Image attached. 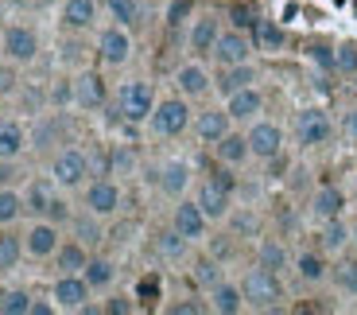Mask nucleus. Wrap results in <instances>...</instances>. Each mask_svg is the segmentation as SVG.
Segmentation results:
<instances>
[{
  "label": "nucleus",
  "mask_w": 357,
  "mask_h": 315,
  "mask_svg": "<svg viewBox=\"0 0 357 315\" xmlns=\"http://www.w3.org/2000/svg\"><path fill=\"white\" fill-rule=\"evenodd\" d=\"M47 175L59 191H82L93 175V156L86 152L82 145L66 140L63 148H54L51 152V163H47Z\"/></svg>",
  "instance_id": "obj_1"
},
{
  "label": "nucleus",
  "mask_w": 357,
  "mask_h": 315,
  "mask_svg": "<svg viewBox=\"0 0 357 315\" xmlns=\"http://www.w3.org/2000/svg\"><path fill=\"white\" fill-rule=\"evenodd\" d=\"M190 117H195L190 101L183 94H171V98H155V109L152 117L144 121V129H148L152 140H178L190 129Z\"/></svg>",
  "instance_id": "obj_2"
},
{
  "label": "nucleus",
  "mask_w": 357,
  "mask_h": 315,
  "mask_svg": "<svg viewBox=\"0 0 357 315\" xmlns=\"http://www.w3.org/2000/svg\"><path fill=\"white\" fill-rule=\"evenodd\" d=\"M155 109V90L148 78H125L113 94V113L125 125H144Z\"/></svg>",
  "instance_id": "obj_3"
},
{
  "label": "nucleus",
  "mask_w": 357,
  "mask_h": 315,
  "mask_svg": "<svg viewBox=\"0 0 357 315\" xmlns=\"http://www.w3.org/2000/svg\"><path fill=\"white\" fill-rule=\"evenodd\" d=\"M237 284H241V296H245V312H280V304H284L280 272H268L260 265H252Z\"/></svg>",
  "instance_id": "obj_4"
},
{
  "label": "nucleus",
  "mask_w": 357,
  "mask_h": 315,
  "mask_svg": "<svg viewBox=\"0 0 357 315\" xmlns=\"http://www.w3.org/2000/svg\"><path fill=\"white\" fill-rule=\"evenodd\" d=\"M291 136H295V145L307 148V152L311 148H326L338 136V121L331 117L326 105H303L291 121Z\"/></svg>",
  "instance_id": "obj_5"
},
{
  "label": "nucleus",
  "mask_w": 357,
  "mask_h": 315,
  "mask_svg": "<svg viewBox=\"0 0 357 315\" xmlns=\"http://www.w3.org/2000/svg\"><path fill=\"white\" fill-rule=\"evenodd\" d=\"M125 207V191H121V180L113 175H89V183L82 187V210L98 214L101 222H113Z\"/></svg>",
  "instance_id": "obj_6"
},
{
  "label": "nucleus",
  "mask_w": 357,
  "mask_h": 315,
  "mask_svg": "<svg viewBox=\"0 0 357 315\" xmlns=\"http://www.w3.org/2000/svg\"><path fill=\"white\" fill-rule=\"evenodd\" d=\"M245 140H249V156L257 163H272L284 156V145H287V133L284 125H276V121L268 117H257L245 125Z\"/></svg>",
  "instance_id": "obj_7"
},
{
  "label": "nucleus",
  "mask_w": 357,
  "mask_h": 315,
  "mask_svg": "<svg viewBox=\"0 0 357 315\" xmlns=\"http://www.w3.org/2000/svg\"><path fill=\"white\" fill-rule=\"evenodd\" d=\"M0 59L12 66H31L39 59V31L31 24H8L0 31Z\"/></svg>",
  "instance_id": "obj_8"
},
{
  "label": "nucleus",
  "mask_w": 357,
  "mask_h": 315,
  "mask_svg": "<svg viewBox=\"0 0 357 315\" xmlns=\"http://www.w3.org/2000/svg\"><path fill=\"white\" fill-rule=\"evenodd\" d=\"M66 140H70V125H66V113H39L36 121H31V129H27V148L39 156H51L54 148H63Z\"/></svg>",
  "instance_id": "obj_9"
},
{
  "label": "nucleus",
  "mask_w": 357,
  "mask_h": 315,
  "mask_svg": "<svg viewBox=\"0 0 357 315\" xmlns=\"http://www.w3.org/2000/svg\"><path fill=\"white\" fill-rule=\"evenodd\" d=\"M252 54H257V47H252L249 31H241V27H222V31H218V39H214V47H210V63L222 71V66L249 63Z\"/></svg>",
  "instance_id": "obj_10"
},
{
  "label": "nucleus",
  "mask_w": 357,
  "mask_h": 315,
  "mask_svg": "<svg viewBox=\"0 0 357 315\" xmlns=\"http://www.w3.org/2000/svg\"><path fill=\"white\" fill-rule=\"evenodd\" d=\"M98 59H101L105 71H121V66H128V59H132V31L109 20V24L98 31Z\"/></svg>",
  "instance_id": "obj_11"
},
{
  "label": "nucleus",
  "mask_w": 357,
  "mask_h": 315,
  "mask_svg": "<svg viewBox=\"0 0 357 315\" xmlns=\"http://www.w3.org/2000/svg\"><path fill=\"white\" fill-rule=\"evenodd\" d=\"M59 245H63V226H54L51 218H31V222H27L24 257H31V261H51Z\"/></svg>",
  "instance_id": "obj_12"
},
{
  "label": "nucleus",
  "mask_w": 357,
  "mask_h": 315,
  "mask_svg": "<svg viewBox=\"0 0 357 315\" xmlns=\"http://www.w3.org/2000/svg\"><path fill=\"white\" fill-rule=\"evenodd\" d=\"M175 94H183L187 101H206L214 94V71L202 59H187L175 71Z\"/></svg>",
  "instance_id": "obj_13"
},
{
  "label": "nucleus",
  "mask_w": 357,
  "mask_h": 315,
  "mask_svg": "<svg viewBox=\"0 0 357 315\" xmlns=\"http://www.w3.org/2000/svg\"><path fill=\"white\" fill-rule=\"evenodd\" d=\"M51 300H54V307H59V312L82 315L89 307V300H93V292H89V284H86V277H82V272H59V277H54V284H51Z\"/></svg>",
  "instance_id": "obj_14"
},
{
  "label": "nucleus",
  "mask_w": 357,
  "mask_h": 315,
  "mask_svg": "<svg viewBox=\"0 0 357 315\" xmlns=\"http://www.w3.org/2000/svg\"><path fill=\"white\" fill-rule=\"evenodd\" d=\"M70 90H74V105L82 113H98V109L109 105V86L101 78V71H78L70 78Z\"/></svg>",
  "instance_id": "obj_15"
},
{
  "label": "nucleus",
  "mask_w": 357,
  "mask_h": 315,
  "mask_svg": "<svg viewBox=\"0 0 357 315\" xmlns=\"http://www.w3.org/2000/svg\"><path fill=\"white\" fill-rule=\"evenodd\" d=\"M171 226H175L190 245L206 242V234H210V218H206L202 207H198L195 198H187V195L175 198V207H171Z\"/></svg>",
  "instance_id": "obj_16"
},
{
  "label": "nucleus",
  "mask_w": 357,
  "mask_h": 315,
  "mask_svg": "<svg viewBox=\"0 0 357 315\" xmlns=\"http://www.w3.org/2000/svg\"><path fill=\"white\" fill-rule=\"evenodd\" d=\"M229 129H233V121H229V113H225V105H206L190 117V133H195V140L206 148L218 145Z\"/></svg>",
  "instance_id": "obj_17"
},
{
  "label": "nucleus",
  "mask_w": 357,
  "mask_h": 315,
  "mask_svg": "<svg viewBox=\"0 0 357 315\" xmlns=\"http://www.w3.org/2000/svg\"><path fill=\"white\" fill-rule=\"evenodd\" d=\"M222 105H225V113H229L233 125L245 129L249 121L264 117V90H260V86H245V90H237V94H229V98H222Z\"/></svg>",
  "instance_id": "obj_18"
},
{
  "label": "nucleus",
  "mask_w": 357,
  "mask_h": 315,
  "mask_svg": "<svg viewBox=\"0 0 357 315\" xmlns=\"http://www.w3.org/2000/svg\"><path fill=\"white\" fill-rule=\"evenodd\" d=\"M195 203L202 207V214L210 218V226L225 222V218H229V210H233V195L222 187V183L210 180V175H206V180H198V187H195Z\"/></svg>",
  "instance_id": "obj_19"
},
{
  "label": "nucleus",
  "mask_w": 357,
  "mask_h": 315,
  "mask_svg": "<svg viewBox=\"0 0 357 315\" xmlns=\"http://www.w3.org/2000/svg\"><path fill=\"white\" fill-rule=\"evenodd\" d=\"M190 183H195V168L187 160H163L155 168V187L167 198H183L190 191Z\"/></svg>",
  "instance_id": "obj_20"
},
{
  "label": "nucleus",
  "mask_w": 357,
  "mask_h": 315,
  "mask_svg": "<svg viewBox=\"0 0 357 315\" xmlns=\"http://www.w3.org/2000/svg\"><path fill=\"white\" fill-rule=\"evenodd\" d=\"M218 31H222L218 12H202V16H195L190 27H187V51L195 54V59H210V47H214Z\"/></svg>",
  "instance_id": "obj_21"
},
{
  "label": "nucleus",
  "mask_w": 357,
  "mask_h": 315,
  "mask_svg": "<svg viewBox=\"0 0 357 315\" xmlns=\"http://www.w3.org/2000/svg\"><path fill=\"white\" fill-rule=\"evenodd\" d=\"M307 214H311V222H331V218H342L346 214V191L342 187H319L311 198H307Z\"/></svg>",
  "instance_id": "obj_22"
},
{
  "label": "nucleus",
  "mask_w": 357,
  "mask_h": 315,
  "mask_svg": "<svg viewBox=\"0 0 357 315\" xmlns=\"http://www.w3.org/2000/svg\"><path fill=\"white\" fill-rule=\"evenodd\" d=\"M291 269L299 277V284H307V288H319L322 280H331V265H326L322 249H299L291 257Z\"/></svg>",
  "instance_id": "obj_23"
},
{
  "label": "nucleus",
  "mask_w": 357,
  "mask_h": 315,
  "mask_svg": "<svg viewBox=\"0 0 357 315\" xmlns=\"http://www.w3.org/2000/svg\"><path fill=\"white\" fill-rule=\"evenodd\" d=\"M101 16V0H63V12H59V24L66 27V31H93V24H98Z\"/></svg>",
  "instance_id": "obj_24"
},
{
  "label": "nucleus",
  "mask_w": 357,
  "mask_h": 315,
  "mask_svg": "<svg viewBox=\"0 0 357 315\" xmlns=\"http://www.w3.org/2000/svg\"><path fill=\"white\" fill-rule=\"evenodd\" d=\"M257 82H260V71L249 59V63H237V66H222L214 74V94L218 98H229V94L245 90V86H257Z\"/></svg>",
  "instance_id": "obj_25"
},
{
  "label": "nucleus",
  "mask_w": 357,
  "mask_h": 315,
  "mask_svg": "<svg viewBox=\"0 0 357 315\" xmlns=\"http://www.w3.org/2000/svg\"><path fill=\"white\" fill-rule=\"evenodd\" d=\"M210 152H214L218 163H225V168H241V163H249V140H245V129L233 125L229 133L218 140V145H210Z\"/></svg>",
  "instance_id": "obj_26"
},
{
  "label": "nucleus",
  "mask_w": 357,
  "mask_h": 315,
  "mask_svg": "<svg viewBox=\"0 0 357 315\" xmlns=\"http://www.w3.org/2000/svg\"><path fill=\"white\" fill-rule=\"evenodd\" d=\"M152 253L160 257V261H167V265H178V261H187L190 257V242L178 234L175 226H163V230L152 234Z\"/></svg>",
  "instance_id": "obj_27"
},
{
  "label": "nucleus",
  "mask_w": 357,
  "mask_h": 315,
  "mask_svg": "<svg viewBox=\"0 0 357 315\" xmlns=\"http://www.w3.org/2000/svg\"><path fill=\"white\" fill-rule=\"evenodd\" d=\"M206 304L214 315H241L245 312V296L237 280H218L214 288L206 292Z\"/></svg>",
  "instance_id": "obj_28"
},
{
  "label": "nucleus",
  "mask_w": 357,
  "mask_h": 315,
  "mask_svg": "<svg viewBox=\"0 0 357 315\" xmlns=\"http://www.w3.org/2000/svg\"><path fill=\"white\" fill-rule=\"evenodd\" d=\"M66 230H70V237L82 242L86 249H98V245L105 242V222H101L98 214H89V210H74Z\"/></svg>",
  "instance_id": "obj_29"
},
{
  "label": "nucleus",
  "mask_w": 357,
  "mask_h": 315,
  "mask_svg": "<svg viewBox=\"0 0 357 315\" xmlns=\"http://www.w3.org/2000/svg\"><path fill=\"white\" fill-rule=\"evenodd\" d=\"M314 249H322L326 257H342V253L349 249V222H346V214L331 218V222H319V245H314Z\"/></svg>",
  "instance_id": "obj_30"
},
{
  "label": "nucleus",
  "mask_w": 357,
  "mask_h": 315,
  "mask_svg": "<svg viewBox=\"0 0 357 315\" xmlns=\"http://www.w3.org/2000/svg\"><path fill=\"white\" fill-rule=\"evenodd\" d=\"M252 47H257L260 54H280L287 47V31L276 24V20H268V16H260L257 24H252Z\"/></svg>",
  "instance_id": "obj_31"
},
{
  "label": "nucleus",
  "mask_w": 357,
  "mask_h": 315,
  "mask_svg": "<svg viewBox=\"0 0 357 315\" xmlns=\"http://www.w3.org/2000/svg\"><path fill=\"white\" fill-rule=\"evenodd\" d=\"M257 265L284 277V272L291 269V249H287L280 237H260V242H257Z\"/></svg>",
  "instance_id": "obj_32"
},
{
  "label": "nucleus",
  "mask_w": 357,
  "mask_h": 315,
  "mask_svg": "<svg viewBox=\"0 0 357 315\" xmlns=\"http://www.w3.org/2000/svg\"><path fill=\"white\" fill-rule=\"evenodd\" d=\"M82 277H86L89 292L93 296H101V292H109L116 284V265L109 261V257H101V253H89L86 269H82Z\"/></svg>",
  "instance_id": "obj_33"
},
{
  "label": "nucleus",
  "mask_w": 357,
  "mask_h": 315,
  "mask_svg": "<svg viewBox=\"0 0 357 315\" xmlns=\"http://www.w3.org/2000/svg\"><path fill=\"white\" fill-rule=\"evenodd\" d=\"M54 195H59V187L51 183V175H47V180H27L24 183V210H27V218H43Z\"/></svg>",
  "instance_id": "obj_34"
},
{
  "label": "nucleus",
  "mask_w": 357,
  "mask_h": 315,
  "mask_svg": "<svg viewBox=\"0 0 357 315\" xmlns=\"http://www.w3.org/2000/svg\"><path fill=\"white\" fill-rule=\"evenodd\" d=\"M20 261H24V234L16 226H0V277L16 272Z\"/></svg>",
  "instance_id": "obj_35"
},
{
  "label": "nucleus",
  "mask_w": 357,
  "mask_h": 315,
  "mask_svg": "<svg viewBox=\"0 0 357 315\" xmlns=\"http://www.w3.org/2000/svg\"><path fill=\"white\" fill-rule=\"evenodd\" d=\"M89 253L93 249H86V245L82 242H74V237H63V245H59V249H54V277H59V272H82L86 269V261H89Z\"/></svg>",
  "instance_id": "obj_36"
},
{
  "label": "nucleus",
  "mask_w": 357,
  "mask_h": 315,
  "mask_svg": "<svg viewBox=\"0 0 357 315\" xmlns=\"http://www.w3.org/2000/svg\"><path fill=\"white\" fill-rule=\"evenodd\" d=\"M27 152V129L12 117H0V160H20Z\"/></svg>",
  "instance_id": "obj_37"
},
{
  "label": "nucleus",
  "mask_w": 357,
  "mask_h": 315,
  "mask_svg": "<svg viewBox=\"0 0 357 315\" xmlns=\"http://www.w3.org/2000/svg\"><path fill=\"white\" fill-rule=\"evenodd\" d=\"M218 280H225V265L218 261V257H198V261H190V284H195L198 292H210L218 284Z\"/></svg>",
  "instance_id": "obj_38"
},
{
  "label": "nucleus",
  "mask_w": 357,
  "mask_h": 315,
  "mask_svg": "<svg viewBox=\"0 0 357 315\" xmlns=\"http://www.w3.org/2000/svg\"><path fill=\"white\" fill-rule=\"evenodd\" d=\"M101 8H105V16L113 20V24H121V27H140V20H144V4L140 0H101Z\"/></svg>",
  "instance_id": "obj_39"
},
{
  "label": "nucleus",
  "mask_w": 357,
  "mask_h": 315,
  "mask_svg": "<svg viewBox=\"0 0 357 315\" xmlns=\"http://www.w3.org/2000/svg\"><path fill=\"white\" fill-rule=\"evenodd\" d=\"M136 171V156L128 145H113L105 152V163H101V175H113V180H121V175H132Z\"/></svg>",
  "instance_id": "obj_40"
},
{
  "label": "nucleus",
  "mask_w": 357,
  "mask_h": 315,
  "mask_svg": "<svg viewBox=\"0 0 357 315\" xmlns=\"http://www.w3.org/2000/svg\"><path fill=\"white\" fill-rule=\"evenodd\" d=\"M24 218H27L24 191L20 187H0V226H20Z\"/></svg>",
  "instance_id": "obj_41"
},
{
  "label": "nucleus",
  "mask_w": 357,
  "mask_h": 315,
  "mask_svg": "<svg viewBox=\"0 0 357 315\" xmlns=\"http://www.w3.org/2000/svg\"><path fill=\"white\" fill-rule=\"evenodd\" d=\"M331 284L346 296H357V257H342L338 265H331Z\"/></svg>",
  "instance_id": "obj_42"
},
{
  "label": "nucleus",
  "mask_w": 357,
  "mask_h": 315,
  "mask_svg": "<svg viewBox=\"0 0 357 315\" xmlns=\"http://www.w3.org/2000/svg\"><path fill=\"white\" fill-rule=\"evenodd\" d=\"M31 292L27 288H4L0 292V315H27L31 312Z\"/></svg>",
  "instance_id": "obj_43"
},
{
  "label": "nucleus",
  "mask_w": 357,
  "mask_h": 315,
  "mask_svg": "<svg viewBox=\"0 0 357 315\" xmlns=\"http://www.w3.org/2000/svg\"><path fill=\"white\" fill-rule=\"evenodd\" d=\"M334 74H342V78H354L357 74V43L334 47Z\"/></svg>",
  "instance_id": "obj_44"
},
{
  "label": "nucleus",
  "mask_w": 357,
  "mask_h": 315,
  "mask_svg": "<svg viewBox=\"0 0 357 315\" xmlns=\"http://www.w3.org/2000/svg\"><path fill=\"white\" fill-rule=\"evenodd\" d=\"M307 59H311L322 74H334V43H311L307 47Z\"/></svg>",
  "instance_id": "obj_45"
},
{
  "label": "nucleus",
  "mask_w": 357,
  "mask_h": 315,
  "mask_svg": "<svg viewBox=\"0 0 357 315\" xmlns=\"http://www.w3.org/2000/svg\"><path fill=\"white\" fill-rule=\"evenodd\" d=\"M257 20H260V12L252 8V4H245V0L229 8V27H241V31H252V24H257Z\"/></svg>",
  "instance_id": "obj_46"
},
{
  "label": "nucleus",
  "mask_w": 357,
  "mask_h": 315,
  "mask_svg": "<svg viewBox=\"0 0 357 315\" xmlns=\"http://www.w3.org/2000/svg\"><path fill=\"white\" fill-rule=\"evenodd\" d=\"M70 214H74V207H70V203L63 198V191H59V195L51 198V207H47V214H43V218H51L54 226H63V230H66V222H70Z\"/></svg>",
  "instance_id": "obj_47"
},
{
  "label": "nucleus",
  "mask_w": 357,
  "mask_h": 315,
  "mask_svg": "<svg viewBox=\"0 0 357 315\" xmlns=\"http://www.w3.org/2000/svg\"><path fill=\"white\" fill-rule=\"evenodd\" d=\"M338 136L346 140L349 148H357V105H349L346 113L338 117Z\"/></svg>",
  "instance_id": "obj_48"
},
{
  "label": "nucleus",
  "mask_w": 357,
  "mask_h": 315,
  "mask_svg": "<svg viewBox=\"0 0 357 315\" xmlns=\"http://www.w3.org/2000/svg\"><path fill=\"white\" fill-rule=\"evenodd\" d=\"M210 312V304L198 296H187V300H178V304H167V315H202Z\"/></svg>",
  "instance_id": "obj_49"
},
{
  "label": "nucleus",
  "mask_w": 357,
  "mask_h": 315,
  "mask_svg": "<svg viewBox=\"0 0 357 315\" xmlns=\"http://www.w3.org/2000/svg\"><path fill=\"white\" fill-rule=\"evenodd\" d=\"M206 253H210V257H218V261L225 265V257L233 253V242H229V234H218V237H210V234H206Z\"/></svg>",
  "instance_id": "obj_50"
},
{
  "label": "nucleus",
  "mask_w": 357,
  "mask_h": 315,
  "mask_svg": "<svg viewBox=\"0 0 357 315\" xmlns=\"http://www.w3.org/2000/svg\"><path fill=\"white\" fill-rule=\"evenodd\" d=\"M101 312L105 315H132L136 304H132V296H109L105 304H101Z\"/></svg>",
  "instance_id": "obj_51"
},
{
  "label": "nucleus",
  "mask_w": 357,
  "mask_h": 315,
  "mask_svg": "<svg viewBox=\"0 0 357 315\" xmlns=\"http://www.w3.org/2000/svg\"><path fill=\"white\" fill-rule=\"evenodd\" d=\"M16 175H20L16 160H0V187H16Z\"/></svg>",
  "instance_id": "obj_52"
},
{
  "label": "nucleus",
  "mask_w": 357,
  "mask_h": 315,
  "mask_svg": "<svg viewBox=\"0 0 357 315\" xmlns=\"http://www.w3.org/2000/svg\"><path fill=\"white\" fill-rule=\"evenodd\" d=\"M187 12H190V0H175V4H171V16H167V24H171V27H178L183 20H187Z\"/></svg>",
  "instance_id": "obj_53"
},
{
  "label": "nucleus",
  "mask_w": 357,
  "mask_h": 315,
  "mask_svg": "<svg viewBox=\"0 0 357 315\" xmlns=\"http://www.w3.org/2000/svg\"><path fill=\"white\" fill-rule=\"evenodd\" d=\"M16 90V74H12V63L0 66V98H8V94Z\"/></svg>",
  "instance_id": "obj_54"
},
{
  "label": "nucleus",
  "mask_w": 357,
  "mask_h": 315,
  "mask_svg": "<svg viewBox=\"0 0 357 315\" xmlns=\"http://www.w3.org/2000/svg\"><path fill=\"white\" fill-rule=\"evenodd\" d=\"M136 296H144V300L160 296V277H144V280H140V288H136Z\"/></svg>",
  "instance_id": "obj_55"
},
{
  "label": "nucleus",
  "mask_w": 357,
  "mask_h": 315,
  "mask_svg": "<svg viewBox=\"0 0 357 315\" xmlns=\"http://www.w3.org/2000/svg\"><path fill=\"white\" fill-rule=\"evenodd\" d=\"M349 245H357V218L349 222Z\"/></svg>",
  "instance_id": "obj_56"
},
{
  "label": "nucleus",
  "mask_w": 357,
  "mask_h": 315,
  "mask_svg": "<svg viewBox=\"0 0 357 315\" xmlns=\"http://www.w3.org/2000/svg\"><path fill=\"white\" fill-rule=\"evenodd\" d=\"M349 191H354V198H357V171H354V187H349Z\"/></svg>",
  "instance_id": "obj_57"
},
{
  "label": "nucleus",
  "mask_w": 357,
  "mask_h": 315,
  "mask_svg": "<svg viewBox=\"0 0 357 315\" xmlns=\"http://www.w3.org/2000/svg\"><path fill=\"white\" fill-rule=\"evenodd\" d=\"M349 86H354V94H357V74H354V78H349Z\"/></svg>",
  "instance_id": "obj_58"
},
{
  "label": "nucleus",
  "mask_w": 357,
  "mask_h": 315,
  "mask_svg": "<svg viewBox=\"0 0 357 315\" xmlns=\"http://www.w3.org/2000/svg\"><path fill=\"white\" fill-rule=\"evenodd\" d=\"M140 4H148V0H140Z\"/></svg>",
  "instance_id": "obj_59"
}]
</instances>
